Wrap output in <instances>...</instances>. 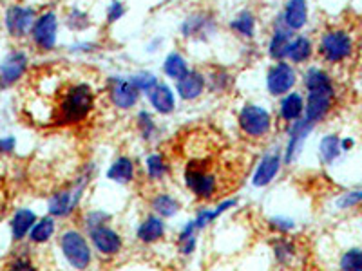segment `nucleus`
Masks as SVG:
<instances>
[{"label": "nucleus", "instance_id": "f704fd0d", "mask_svg": "<svg viewBox=\"0 0 362 271\" xmlns=\"http://www.w3.org/2000/svg\"><path fill=\"white\" fill-rule=\"evenodd\" d=\"M145 172H147V177L151 181H161L170 172V167L163 157V154L153 152L148 154L147 159H145Z\"/></svg>", "mask_w": 362, "mask_h": 271}, {"label": "nucleus", "instance_id": "4be33fe9", "mask_svg": "<svg viewBox=\"0 0 362 271\" xmlns=\"http://www.w3.org/2000/svg\"><path fill=\"white\" fill-rule=\"evenodd\" d=\"M38 221L37 214L31 208H18L15 210V214L9 219V230H11V237L15 243H21L29 235L35 222Z\"/></svg>", "mask_w": 362, "mask_h": 271}, {"label": "nucleus", "instance_id": "79ce46f5", "mask_svg": "<svg viewBox=\"0 0 362 271\" xmlns=\"http://www.w3.org/2000/svg\"><path fill=\"white\" fill-rule=\"evenodd\" d=\"M268 226L274 231H277V234L286 235L288 231H292L296 228V221L290 217H284V215H276V217L268 219Z\"/></svg>", "mask_w": 362, "mask_h": 271}, {"label": "nucleus", "instance_id": "412c9836", "mask_svg": "<svg viewBox=\"0 0 362 271\" xmlns=\"http://www.w3.org/2000/svg\"><path fill=\"white\" fill-rule=\"evenodd\" d=\"M277 112H279V119L284 124L290 125L293 121H299L305 118V96L297 90L281 96L277 103Z\"/></svg>", "mask_w": 362, "mask_h": 271}, {"label": "nucleus", "instance_id": "f8f14e48", "mask_svg": "<svg viewBox=\"0 0 362 271\" xmlns=\"http://www.w3.org/2000/svg\"><path fill=\"white\" fill-rule=\"evenodd\" d=\"M29 71V54L24 49H11L0 60V90H8L22 82Z\"/></svg>", "mask_w": 362, "mask_h": 271}, {"label": "nucleus", "instance_id": "b1692460", "mask_svg": "<svg viewBox=\"0 0 362 271\" xmlns=\"http://www.w3.org/2000/svg\"><path fill=\"white\" fill-rule=\"evenodd\" d=\"M303 85L306 92H335L332 76L321 67H308L306 73L303 74Z\"/></svg>", "mask_w": 362, "mask_h": 271}, {"label": "nucleus", "instance_id": "e433bc0d", "mask_svg": "<svg viewBox=\"0 0 362 271\" xmlns=\"http://www.w3.org/2000/svg\"><path fill=\"white\" fill-rule=\"evenodd\" d=\"M198 234L199 231L194 228L190 221L181 228L180 235H177V246H180L181 255H190L196 250V246H198Z\"/></svg>", "mask_w": 362, "mask_h": 271}, {"label": "nucleus", "instance_id": "6ab92c4d", "mask_svg": "<svg viewBox=\"0 0 362 271\" xmlns=\"http://www.w3.org/2000/svg\"><path fill=\"white\" fill-rule=\"evenodd\" d=\"M281 24L292 33H297L305 29L308 24V2L306 0H286L283 6V11L279 13Z\"/></svg>", "mask_w": 362, "mask_h": 271}, {"label": "nucleus", "instance_id": "39448f33", "mask_svg": "<svg viewBox=\"0 0 362 271\" xmlns=\"http://www.w3.org/2000/svg\"><path fill=\"white\" fill-rule=\"evenodd\" d=\"M354 53V40L344 29H329L321 35L319 54L326 64H342Z\"/></svg>", "mask_w": 362, "mask_h": 271}, {"label": "nucleus", "instance_id": "bb28decb", "mask_svg": "<svg viewBox=\"0 0 362 271\" xmlns=\"http://www.w3.org/2000/svg\"><path fill=\"white\" fill-rule=\"evenodd\" d=\"M206 76V90L214 92V95H228L234 87V74L225 67H214L210 69Z\"/></svg>", "mask_w": 362, "mask_h": 271}, {"label": "nucleus", "instance_id": "20e7f679", "mask_svg": "<svg viewBox=\"0 0 362 271\" xmlns=\"http://www.w3.org/2000/svg\"><path fill=\"white\" fill-rule=\"evenodd\" d=\"M58 28H60V20L54 9H45V11L38 13L37 20H35L33 28L29 38L40 53H53L58 45Z\"/></svg>", "mask_w": 362, "mask_h": 271}, {"label": "nucleus", "instance_id": "c85d7f7f", "mask_svg": "<svg viewBox=\"0 0 362 271\" xmlns=\"http://www.w3.org/2000/svg\"><path fill=\"white\" fill-rule=\"evenodd\" d=\"M235 205H238V199H226V201L219 203L216 208H202L198 214H196V217H194L190 222H192L196 230L202 231V230H205L206 226L212 224L216 219L221 217L225 212H228L230 208H234Z\"/></svg>", "mask_w": 362, "mask_h": 271}, {"label": "nucleus", "instance_id": "7ed1b4c3", "mask_svg": "<svg viewBox=\"0 0 362 271\" xmlns=\"http://www.w3.org/2000/svg\"><path fill=\"white\" fill-rule=\"evenodd\" d=\"M238 125L250 140H263L274 128V116L259 103H245L238 112Z\"/></svg>", "mask_w": 362, "mask_h": 271}, {"label": "nucleus", "instance_id": "423d86ee", "mask_svg": "<svg viewBox=\"0 0 362 271\" xmlns=\"http://www.w3.org/2000/svg\"><path fill=\"white\" fill-rule=\"evenodd\" d=\"M60 250L64 259L71 267L83 271L90 266L93 260V250H90L87 239L78 230H66L60 237Z\"/></svg>", "mask_w": 362, "mask_h": 271}, {"label": "nucleus", "instance_id": "f3484780", "mask_svg": "<svg viewBox=\"0 0 362 271\" xmlns=\"http://www.w3.org/2000/svg\"><path fill=\"white\" fill-rule=\"evenodd\" d=\"M206 92V76L203 71L190 69L185 78L176 82V95L187 103L198 102Z\"/></svg>", "mask_w": 362, "mask_h": 271}, {"label": "nucleus", "instance_id": "72a5a7b5", "mask_svg": "<svg viewBox=\"0 0 362 271\" xmlns=\"http://www.w3.org/2000/svg\"><path fill=\"white\" fill-rule=\"evenodd\" d=\"M341 138L337 134H328L325 136L319 143V156L325 164H332L334 161L339 159L342 154V143Z\"/></svg>", "mask_w": 362, "mask_h": 271}, {"label": "nucleus", "instance_id": "9b49d317", "mask_svg": "<svg viewBox=\"0 0 362 271\" xmlns=\"http://www.w3.org/2000/svg\"><path fill=\"white\" fill-rule=\"evenodd\" d=\"M297 83V71L286 60H279L274 62L267 71L264 76V87L267 92L274 98H281V96L292 92L293 87Z\"/></svg>", "mask_w": 362, "mask_h": 271}, {"label": "nucleus", "instance_id": "7c9ffc66", "mask_svg": "<svg viewBox=\"0 0 362 271\" xmlns=\"http://www.w3.org/2000/svg\"><path fill=\"white\" fill-rule=\"evenodd\" d=\"M136 128H138V134H140V138L145 143H153L160 136V127L156 124V118L147 109H141L136 114Z\"/></svg>", "mask_w": 362, "mask_h": 271}, {"label": "nucleus", "instance_id": "9d476101", "mask_svg": "<svg viewBox=\"0 0 362 271\" xmlns=\"http://www.w3.org/2000/svg\"><path fill=\"white\" fill-rule=\"evenodd\" d=\"M38 11L28 4H9L4 9V29L13 40L28 38L31 33Z\"/></svg>", "mask_w": 362, "mask_h": 271}, {"label": "nucleus", "instance_id": "aec40b11", "mask_svg": "<svg viewBox=\"0 0 362 271\" xmlns=\"http://www.w3.org/2000/svg\"><path fill=\"white\" fill-rule=\"evenodd\" d=\"M293 37H296V35H293L290 29L284 28V25L281 24L279 18H276V22H274V31H272L270 40H268L267 45L268 56H270L274 62L284 60V58H286V51H288V45Z\"/></svg>", "mask_w": 362, "mask_h": 271}, {"label": "nucleus", "instance_id": "2eb2a0df", "mask_svg": "<svg viewBox=\"0 0 362 271\" xmlns=\"http://www.w3.org/2000/svg\"><path fill=\"white\" fill-rule=\"evenodd\" d=\"M89 239L93 246L96 248V251L102 255H107V257H115L124 248V241H122L118 231L112 230L111 226L107 224L89 230Z\"/></svg>", "mask_w": 362, "mask_h": 271}, {"label": "nucleus", "instance_id": "37998d69", "mask_svg": "<svg viewBox=\"0 0 362 271\" xmlns=\"http://www.w3.org/2000/svg\"><path fill=\"white\" fill-rule=\"evenodd\" d=\"M107 221H111V214L102 212V210H93V212H89V214L86 215V219H83L87 230H93V228L107 224Z\"/></svg>", "mask_w": 362, "mask_h": 271}, {"label": "nucleus", "instance_id": "1a4fd4ad", "mask_svg": "<svg viewBox=\"0 0 362 271\" xmlns=\"http://www.w3.org/2000/svg\"><path fill=\"white\" fill-rule=\"evenodd\" d=\"M180 35L185 40L192 42H209L218 35L219 24L212 13L194 11L187 15L180 24Z\"/></svg>", "mask_w": 362, "mask_h": 271}, {"label": "nucleus", "instance_id": "4c0bfd02", "mask_svg": "<svg viewBox=\"0 0 362 271\" xmlns=\"http://www.w3.org/2000/svg\"><path fill=\"white\" fill-rule=\"evenodd\" d=\"M66 25L71 29V31H74V33L87 31V29L90 28L89 13H87L86 9H80L76 8V6H73L66 15Z\"/></svg>", "mask_w": 362, "mask_h": 271}, {"label": "nucleus", "instance_id": "a18cd8bd", "mask_svg": "<svg viewBox=\"0 0 362 271\" xmlns=\"http://www.w3.org/2000/svg\"><path fill=\"white\" fill-rule=\"evenodd\" d=\"M361 201H362V190H354V192L344 193V195H342V198L337 201V206L341 210H346V208H351V206L358 205Z\"/></svg>", "mask_w": 362, "mask_h": 271}, {"label": "nucleus", "instance_id": "393cba45", "mask_svg": "<svg viewBox=\"0 0 362 271\" xmlns=\"http://www.w3.org/2000/svg\"><path fill=\"white\" fill-rule=\"evenodd\" d=\"M228 28H230V31L235 37L252 40L255 37V31H257V17H255L250 9H241L228 22Z\"/></svg>", "mask_w": 362, "mask_h": 271}, {"label": "nucleus", "instance_id": "ea45409f", "mask_svg": "<svg viewBox=\"0 0 362 271\" xmlns=\"http://www.w3.org/2000/svg\"><path fill=\"white\" fill-rule=\"evenodd\" d=\"M341 271H362V250L361 248H351L341 257Z\"/></svg>", "mask_w": 362, "mask_h": 271}, {"label": "nucleus", "instance_id": "2f4dec72", "mask_svg": "<svg viewBox=\"0 0 362 271\" xmlns=\"http://www.w3.org/2000/svg\"><path fill=\"white\" fill-rule=\"evenodd\" d=\"M54 231H57V219L51 217V215H45V217L38 219L35 222V226L29 231L28 239L33 244H45L47 241H51Z\"/></svg>", "mask_w": 362, "mask_h": 271}, {"label": "nucleus", "instance_id": "f257e3e1", "mask_svg": "<svg viewBox=\"0 0 362 271\" xmlns=\"http://www.w3.org/2000/svg\"><path fill=\"white\" fill-rule=\"evenodd\" d=\"M96 107V92L87 82H74L60 92L51 114V121L58 127H74L86 121Z\"/></svg>", "mask_w": 362, "mask_h": 271}, {"label": "nucleus", "instance_id": "a19ab883", "mask_svg": "<svg viewBox=\"0 0 362 271\" xmlns=\"http://www.w3.org/2000/svg\"><path fill=\"white\" fill-rule=\"evenodd\" d=\"M125 13H127V4L124 0H109L107 8H105V22L109 25L116 24L125 17Z\"/></svg>", "mask_w": 362, "mask_h": 271}, {"label": "nucleus", "instance_id": "473e14b6", "mask_svg": "<svg viewBox=\"0 0 362 271\" xmlns=\"http://www.w3.org/2000/svg\"><path fill=\"white\" fill-rule=\"evenodd\" d=\"M151 206H153L154 214L161 219L174 217L180 212V201L167 192L156 193L151 201Z\"/></svg>", "mask_w": 362, "mask_h": 271}, {"label": "nucleus", "instance_id": "6e6552de", "mask_svg": "<svg viewBox=\"0 0 362 271\" xmlns=\"http://www.w3.org/2000/svg\"><path fill=\"white\" fill-rule=\"evenodd\" d=\"M105 95H107L109 103L118 111H132L141 98V92L132 83V80L129 76H118V74H112L107 78Z\"/></svg>", "mask_w": 362, "mask_h": 271}, {"label": "nucleus", "instance_id": "09e8293b", "mask_svg": "<svg viewBox=\"0 0 362 271\" xmlns=\"http://www.w3.org/2000/svg\"><path fill=\"white\" fill-rule=\"evenodd\" d=\"M161 42H163V40H161V38H158V42H153V44H148V45H147V51H148V53H156Z\"/></svg>", "mask_w": 362, "mask_h": 271}, {"label": "nucleus", "instance_id": "de8ad7c7", "mask_svg": "<svg viewBox=\"0 0 362 271\" xmlns=\"http://www.w3.org/2000/svg\"><path fill=\"white\" fill-rule=\"evenodd\" d=\"M17 150V138L11 134L0 136V156H9Z\"/></svg>", "mask_w": 362, "mask_h": 271}, {"label": "nucleus", "instance_id": "49530a36", "mask_svg": "<svg viewBox=\"0 0 362 271\" xmlns=\"http://www.w3.org/2000/svg\"><path fill=\"white\" fill-rule=\"evenodd\" d=\"M6 271H38L37 266H35L28 257H17L13 259L11 263L8 264V270Z\"/></svg>", "mask_w": 362, "mask_h": 271}, {"label": "nucleus", "instance_id": "f03ea898", "mask_svg": "<svg viewBox=\"0 0 362 271\" xmlns=\"http://www.w3.org/2000/svg\"><path fill=\"white\" fill-rule=\"evenodd\" d=\"M93 174H95L93 164H87L69 188L58 190V192H54L51 195L49 201H47V212H49L51 217H67V215H71L74 210L78 208L80 201L83 198V192H86L90 179H93Z\"/></svg>", "mask_w": 362, "mask_h": 271}, {"label": "nucleus", "instance_id": "ddd939ff", "mask_svg": "<svg viewBox=\"0 0 362 271\" xmlns=\"http://www.w3.org/2000/svg\"><path fill=\"white\" fill-rule=\"evenodd\" d=\"M281 167H283V152L279 148H272L261 157V161L255 167V172L252 176V186L255 188H264L276 179L277 174L281 172Z\"/></svg>", "mask_w": 362, "mask_h": 271}, {"label": "nucleus", "instance_id": "c03bdc74", "mask_svg": "<svg viewBox=\"0 0 362 271\" xmlns=\"http://www.w3.org/2000/svg\"><path fill=\"white\" fill-rule=\"evenodd\" d=\"M100 49V44L93 40H83V42H76L69 47V53L71 54H90V53H96Z\"/></svg>", "mask_w": 362, "mask_h": 271}, {"label": "nucleus", "instance_id": "0eeeda50", "mask_svg": "<svg viewBox=\"0 0 362 271\" xmlns=\"http://www.w3.org/2000/svg\"><path fill=\"white\" fill-rule=\"evenodd\" d=\"M185 185L190 192L198 199L209 201L218 193V176L214 172H210L206 169V164L199 163V161H192L187 164L185 169Z\"/></svg>", "mask_w": 362, "mask_h": 271}, {"label": "nucleus", "instance_id": "cd10ccee", "mask_svg": "<svg viewBox=\"0 0 362 271\" xmlns=\"http://www.w3.org/2000/svg\"><path fill=\"white\" fill-rule=\"evenodd\" d=\"M313 54V44L308 37L305 35H296L292 38L288 45V51H286V62H290L293 66H300V64H306L312 58Z\"/></svg>", "mask_w": 362, "mask_h": 271}, {"label": "nucleus", "instance_id": "5701e85b", "mask_svg": "<svg viewBox=\"0 0 362 271\" xmlns=\"http://www.w3.org/2000/svg\"><path fill=\"white\" fill-rule=\"evenodd\" d=\"M165 237V222L158 215H148L136 228V239L144 244H154Z\"/></svg>", "mask_w": 362, "mask_h": 271}, {"label": "nucleus", "instance_id": "c9c22d12", "mask_svg": "<svg viewBox=\"0 0 362 271\" xmlns=\"http://www.w3.org/2000/svg\"><path fill=\"white\" fill-rule=\"evenodd\" d=\"M272 248H274V255H276V260L283 266H288L297 255V246L293 244V241H290L288 237H279L276 241H272Z\"/></svg>", "mask_w": 362, "mask_h": 271}, {"label": "nucleus", "instance_id": "a878e982", "mask_svg": "<svg viewBox=\"0 0 362 271\" xmlns=\"http://www.w3.org/2000/svg\"><path fill=\"white\" fill-rule=\"evenodd\" d=\"M161 71H163V74L167 78L173 80V82H177V80L185 78L187 74H189V60H187L185 54L180 53V51H170V53H167V56L163 58Z\"/></svg>", "mask_w": 362, "mask_h": 271}, {"label": "nucleus", "instance_id": "dca6fc26", "mask_svg": "<svg viewBox=\"0 0 362 271\" xmlns=\"http://www.w3.org/2000/svg\"><path fill=\"white\" fill-rule=\"evenodd\" d=\"M335 92H306L305 119L315 127L328 116L334 105Z\"/></svg>", "mask_w": 362, "mask_h": 271}, {"label": "nucleus", "instance_id": "58836bf2", "mask_svg": "<svg viewBox=\"0 0 362 271\" xmlns=\"http://www.w3.org/2000/svg\"><path fill=\"white\" fill-rule=\"evenodd\" d=\"M129 78H131L132 83L138 87V90H140V92H145V95H147L153 87H156L158 83H160V78H158L154 73H151V71H138V73L131 74Z\"/></svg>", "mask_w": 362, "mask_h": 271}, {"label": "nucleus", "instance_id": "4468645a", "mask_svg": "<svg viewBox=\"0 0 362 271\" xmlns=\"http://www.w3.org/2000/svg\"><path fill=\"white\" fill-rule=\"evenodd\" d=\"M313 131V125L308 124L305 118L299 121H293L288 125V132H286V147H284L283 154V163L292 164L293 161L299 157L300 150L305 147V141L308 140L310 132Z\"/></svg>", "mask_w": 362, "mask_h": 271}, {"label": "nucleus", "instance_id": "a211bd4d", "mask_svg": "<svg viewBox=\"0 0 362 271\" xmlns=\"http://www.w3.org/2000/svg\"><path fill=\"white\" fill-rule=\"evenodd\" d=\"M147 100L151 109L160 116L174 114V111H176L177 107L176 90L165 82H160L156 87H153V89L148 90Z\"/></svg>", "mask_w": 362, "mask_h": 271}, {"label": "nucleus", "instance_id": "c756f323", "mask_svg": "<svg viewBox=\"0 0 362 271\" xmlns=\"http://www.w3.org/2000/svg\"><path fill=\"white\" fill-rule=\"evenodd\" d=\"M134 163L127 156H119L118 159L112 161L107 170V179L112 181V183H118V185H129V183L134 181Z\"/></svg>", "mask_w": 362, "mask_h": 271}]
</instances>
